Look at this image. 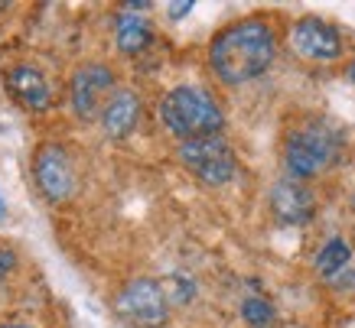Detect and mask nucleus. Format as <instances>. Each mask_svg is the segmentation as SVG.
<instances>
[{
	"instance_id": "13",
	"label": "nucleus",
	"mask_w": 355,
	"mask_h": 328,
	"mask_svg": "<svg viewBox=\"0 0 355 328\" xmlns=\"http://www.w3.org/2000/svg\"><path fill=\"white\" fill-rule=\"evenodd\" d=\"M349 260H352V247H349V241H343V237H329V241L323 244V250L316 254V273L326 276V280H333V276H339L349 266Z\"/></svg>"
},
{
	"instance_id": "21",
	"label": "nucleus",
	"mask_w": 355,
	"mask_h": 328,
	"mask_svg": "<svg viewBox=\"0 0 355 328\" xmlns=\"http://www.w3.org/2000/svg\"><path fill=\"white\" fill-rule=\"evenodd\" d=\"M3 10H7V3H3V0H0V13H3Z\"/></svg>"
},
{
	"instance_id": "1",
	"label": "nucleus",
	"mask_w": 355,
	"mask_h": 328,
	"mask_svg": "<svg viewBox=\"0 0 355 328\" xmlns=\"http://www.w3.org/2000/svg\"><path fill=\"white\" fill-rule=\"evenodd\" d=\"M274 55H277V33L261 17L228 23L209 46V65L222 85H245L261 78L274 65Z\"/></svg>"
},
{
	"instance_id": "12",
	"label": "nucleus",
	"mask_w": 355,
	"mask_h": 328,
	"mask_svg": "<svg viewBox=\"0 0 355 328\" xmlns=\"http://www.w3.org/2000/svg\"><path fill=\"white\" fill-rule=\"evenodd\" d=\"M114 36H118L121 53L137 55V53H144V49L153 43V26H150V20H147L144 13H118Z\"/></svg>"
},
{
	"instance_id": "9",
	"label": "nucleus",
	"mask_w": 355,
	"mask_h": 328,
	"mask_svg": "<svg viewBox=\"0 0 355 328\" xmlns=\"http://www.w3.org/2000/svg\"><path fill=\"white\" fill-rule=\"evenodd\" d=\"M3 85L10 91V98L26 111H36L43 114L53 107V85L36 65L30 62H17L3 72Z\"/></svg>"
},
{
	"instance_id": "18",
	"label": "nucleus",
	"mask_w": 355,
	"mask_h": 328,
	"mask_svg": "<svg viewBox=\"0 0 355 328\" xmlns=\"http://www.w3.org/2000/svg\"><path fill=\"white\" fill-rule=\"evenodd\" d=\"M0 328H33V325H26V322H7V325H0Z\"/></svg>"
},
{
	"instance_id": "4",
	"label": "nucleus",
	"mask_w": 355,
	"mask_h": 328,
	"mask_svg": "<svg viewBox=\"0 0 355 328\" xmlns=\"http://www.w3.org/2000/svg\"><path fill=\"white\" fill-rule=\"evenodd\" d=\"M114 309L134 328H163L170 318L166 289L150 276H137V280H128L121 286V293L114 296Z\"/></svg>"
},
{
	"instance_id": "15",
	"label": "nucleus",
	"mask_w": 355,
	"mask_h": 328,
	"mask_svg": "<svg viewBox=\"0 0 355 328\" xmlns=\"http://www.w3.org/2000/svg\"><path fill=\"white\" fill-rule=\"evenodd\" d=\"M163 289H166V299H170V302H189V299L196 296V283L189 280V276H183V273L166 276Z\"/></svg>"
},
{
	"instance_id": "22",
	"label": "nucleus",
	"mask_w": 355,
	"mask_h": 328,
	"mask_svg": "<svg viewBox=\"0 0 355 328\" xmlns=\"http://www.w3.org/2000/svg\"><path fill=\"white\" fill-rule=\"evenodd\" d=\"M352 208H355V192H352Z\"/></svg>"
},
{
	"instance_id": "6",
	"label": "nucleus",
	"mask_w": 355,
	"mask_h": 328,
	"mask_svg": "<svg viewBox=\"0 0 355 328\" xmlns=\"http://www.w3.org/2000/svg\"><path fill=\"white\" fill-rule=\"evenodd\" d=\"M33 182L49 201H65L76 195V163L62 143H43L33 156Z\"/></svg>"
},
{
	"instance_id": "2",
	"label": "nucleus",
	"mask_w": 355,
	"mask_h": 328,
	"mask_svg": "<svg viewBox=\"0 0 355 328\" xmlns=\"http://www.w3.org/2000/svg\"><path fill=\"white\" fill-rule=\"evenodd\" d=\"M160 120L180 140L216 137L225 127V114L218 101L196 85H180L166 91V98L160 101Z\"/></svg>"
},
{
	"instance_id": "10",
	"label": "nucleus",
	"mask_w": 355,
	"mask_h": 328,
	"mask_svg": "<svg viewBox=\"0 0 355 328\" xmlns=\"http://www.w3.org/2000/svg\"><path fill=\"white\" fill-rule=\"evenodd\" d=\"M270 215L280 224H310L316 215V195L297 179H280L270 189Z\"/></svg>"
},
{
	"instance_id": "8",
	"label": "nucleus",
	"mask_w": 355,
	"mask_h": 328,
	"mask_svg": "<svg viewBox=\"0 0 355 328\" xmlns=\"http://www.w3.org/2000/svg\"><path fill=\"white\" fill-rule=\"evenodd\" d=\"M291 46L293 53L310 62H336L345 49V39L333 23L320 20V17H303L291 26Z\"/></svg>"
},
{
	"instance_id": "14",
	"label": "nucleus",
	"mask_w": 355,
	"mask_h": 328,
	"mask_svg": "<svg viewBox=\"0 0 355 328\" xmlns=\"http://www.w3.org/2000/svg\"><path fill=\"white\" fill-rule=\"evenodd\" d=\"M241 318H245L251 328H268L274 322V306H270L264 296H248L241 302Z\"/></svg>"
},
{
	"instance_id": "17",
	"label": "nucleus",
	"mask_w": 355,
	"mask_h": 328,
	"mask_svg": "<svg viewBox=\"0 0 355 328\" xmlns=\"http://www.w3.org/2000/svg\"><path fill=\"white\" fill-rule=\"evenodd\" d=\"M166 10H170V17H173V20H183L186 13L193 10V0H186V3H170Z\"/></svg>"
},
{
	"instance_id": "5",
	"label": "nucleus",
	"mask_w": 355,
	"mask_h": 328,
	"mask_svg": "<svg viewBox=\"0 0 355 328\" xmlns=\"http://www.w3.org/2000/svg\"><path fill=\"white\" fill-rule=\"evenodd\" d=\"M180 163L199 182H205V185H225V182L235 179V172H238L235 149L228 147V140L222 134L199 137V140H183L180 143Z\"/></svg>"
},
{
	"instance_id": "3",
	"label": "nucleus",
	"mask_w": 355,
	"mask_h": 328,
	"mask_svg": "<svg viewBox=\"0 0 355 328\" xmlns=\"http://www.w3.org/2000/svg\"><path fill=\"white\" fill-rule=\"evenodd\" d=\"M339 149H343L339 130H333L326 120H306L297 130H291V137L284 143V166L291 172V179L306 182L329 170Z\"/></svg>"
},
{
	"instance_id": "19",
	"label": "nucleus",
	"mask_w": 355,
	"mask_h": 328,
	"mask_svg": "<svg viewBox=\"0 0 355 328\" xmlns=\"http://www.w3.org/2000/svg\"><path fill=\"white\" fill-rule=\"evenodd\" d=\"M7 218V201H3V195H0V221Z\"/></svg>"
},
{
	"instance_id": "16",
	"label": "nucleus",
	"mask_w": 355,
	"mask_h": 328,
	"mask_svg": "<svg viewBox=\"0 0 355 328\" xmlns=\"http://www.w3.org/2000/svg\"><path fill=\"white\" fill-rule=\"evenodd\" d=\"M13 270H17V250L7 247V244H0V280L10 276Z\"/></svg>"
},
{
	"instance_id": "11",
	"label": "nucleus",
	"mask_w": 355,
	"mask_h": 328,
	"mask_svg": "<svg viewBox=\"0 0 355 328\" xmlns=\"http://www.w3.org/2000/svg\"><path fill=\"white\" fill-rule=\"evenodd\" d=\"M140 120V98L130 88H118L101 111V130L111 140H124Z\"/></svg>"
},
{
	"instance_id": "7",
	"label": "nucleus",
	"mask_w": 355,
	"mask_h": 328,
	"mask_svg": "<svg viewBox=\"0 0 355 328\" xmlns=\"http://www.w3.org/2000/svg\"><path fill=\"white\" fill-rule=\"evenodd\" d=\"M114 88V72L101 62H85L78 65L72 82H69V101H72V111H76L78 120H92V117H101L105 104L111 98L108 91Z\"/></svg>"
},
{
	"instance_id": "20",
	"label": "nucleus",
	"mask_w": 355,
	"mask_h": 328,
	"mask_svg": "<svg viewBox=\"0 0 355 328\" xmlns=\"http://www.w3.org/2000/svg\"><path fill=\"white\" fill-rule=\"evenodd\" d=\"M349 82L355 85V59H352V65H349Z\"/></svg>"
}]
</instances>
